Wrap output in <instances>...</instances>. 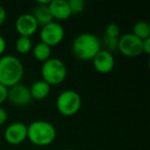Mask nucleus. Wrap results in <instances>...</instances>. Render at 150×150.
Listing matches in <instances>:
<instances>
[{"mask_svg":"<svg viewBox=\"0 0 150 150\" xmlns=\"http://www.w3.org/2000/svg\"><path fill=\"white\" fill-rule=\"evenodd\" d=\"M102 50L101 40L96 34L84 32L80 33L73 39L71 52L73 56L80 61H92L97 54Z\"/></svg>","mask_w":150,"mask_h":150,"instance_id":"nucleus-1","label":"nucleus"},{"mask_svg":"<svg viewBox=\"0 0 150 150\" xmlns=\"http://www.w3.org/2000/svg\"><path fill=\"white\" fill-rule=\"evenodd\" d=\"M24 66L19 58L11 54L0 58V83L7 88L19 84L24 76Z\"/></svg>","mask_w":150,"mask_h":150,"instance_id":"nucleus-2","label":"nucleus"},{"mask_svg":"<svg viewBox=\"0 0 150 150\" xmlns=\"http://www.w3.org/2000/svg\"><path fill=\"white\" fill-rule=\"evenodd\" d=\"M57 129L52 122L46 120H34L27 125V140L33 145L44 147L54 143Z\"/></svg>","mask_w":150,"mask_h":150,"instance_id":"nucleus-3","label":"nucleus"},{"mask_svg":"<svg viewBox=\"0 0 150 150\" xmlns=\"http://www.w3.org/2000/svg\"><path fill=\"white\" fill-rule=\"evenodd\" d=\"M67 66L59 58H50L42 64L41 79L50 86H59L67 77Z\"/></svg>","mask_w":150,"mask_h":150,"instance_id":"nucleus-4","label":"nucleus"},{"mask_svg":"<svg viewBox=\"0 0 150 150\" xmlns=\"http://www.w3.org/2000/svg\"><path fill=\"white\" fill-rule=\"evenodd\" d=\"M81 97L76 91L66 90L58 95L56 108L63 116H73L81 108Z\"/></svg>","mask_w":150,"mask_h":150,"instance_id":"nucleus-5","label":"nucleus"},{"mask_svg":"<svg viewBox=\"0 0 150 150\" xmlns=\"http://www.w3.org/2000/svg\"><path fill=\"white\" fill-rule=\"evenodd\" d=\"M117 50L127 58H138L143 54V40L132 33H127L118 38Z\"/></svg>","mask_w":150,"mask_h":150,"instance_id":"nucleus-6","label":"nucleus"},{"mask_svg":"<svg viewBox=\"0 0 150 150\" xmlns=\"http://www.w3.org/2000/svg\"><path fill=\"white\" fill-rule=\"evenodd\" d=\"M65 37V30L62 25L58 22H52L47 25L41 27L39 32L40 42L46 44V45L56 46L63 41Z\"/></svg>","mask_w":150,"mask_h":150,"instance_id":"nucleus-7","label":"nucleus"},{"mask_svg":"<svg viewBox=\"0 0 150 150\" xmlns=\"http://www.w3.org/2000/svg\"><path fill=\"white\" fill-rule=\"evenodd\" d=\"M4 140L11 145H20L27 140V125L16 121L7 125L4 131Z\"/></svg>","mask_w":150,"mask_h":150,"instance_id":"nucleus-8","label":"nucleus"},{"mask_svg":"<svg viewBox=\"0 0 150 150\" xmlns=\"http://www.w3.org/2000/svg\"><path fill=\"white\" fill-rule=\"evenodd\" d=\"M7 101H9L11 104L17 107H24L29 105L32 101L29 88L21 83L9 88L8 94H7Z\"/></svg>","mask_w":150,"mask_h":150,"instance_id":"nucleus-9","label":"nucleus"},{"mask_svg":"<svg viewBox=\"0 0 150 150\" xmlns=\"http://www.w3.org/2000/svg\"><path fill=\"white\" fill-rule=\"evenodd\" d=\"M15 27L19 36L31 37L37 32L39 26L32 13H23L17 18Z\"/></svg>","mask_w":150,"mask_h":150,"instance_id":"nucleus-10","label":"nucleus"},{"mask_svg":"<svg viewBox=\"0 0 150 150\" xmlns=\"http://www.w3.org/2000/svg\"><path fill=\"white\" fill-rule=\"evenodd\" d=\"M92 62L95 70L101 74H107L111 72L115 66V60L113 54L105 50H101L95 56Z\"/></svg>","mask_w":150,"mask_h":150,"instance_id":"nucleus-11","label":"nucleus"},{"mask_svg":"<svg viewBox=\"0 0 150 150\" xmlns=\"http://www.w3.org/2000/svg\"><path fill=\"white\" fill-rule=\"evenodd\" d=\"M48 9L52 19L57 21H66L72 16L67 0H50Z\"/></svg>","mask_w":150,"mask_h":150,"instance_id":"nucleus-12","label":"nucleus"},{"mask_svg":"<svg viewBox=\"0 0 150 150\" xmlns=\"http://www.w3.org/2000/svg\"><path fill=\"white\" fill-rule=\"evenodd\" d=\"M50 88L52 86L48 83H46L44 80L38 79L36 81H34L31 84V86L29 88L30 95H31L32 100H37V101H42L45 100L50 94Z\"/></svg>","mask_w":150,"mask_h":150,"instance_id":"nucleus-13","label":"nucleus"},{"mask_svg":"<svg viewBox=\"0 0 150 150\" xmlns=\"http://www.w3.org/2000/svg\"><path fill=\"white\" fill-rule=\"evenodd\" d=\"M32 15L37 22L38 26H41V27L54 22V19H52L50 9H48V5L37 4V6L34 8Z\"/></svg>","mask_w":150,"mask_h":150,"instance_id":"nucleus-14","label":"nucleus"},{"mask_svg":"<svg viewBox=\"0 0 150 150\" xmlns=\"http://www.w3.org/2000/svg\"><path fill=\"white\" fill-rule=\"evenodd\" d=\"M32 54L35 60L44 63L52 58V47L42 42H38L32 48Z\"/></svg>","mask_w":150,"mask_h":150,"instance_id":"nucleus-15","label":"nucleus"},{"mask_svg":"<svg viewBox=\"0 0 150 150\" xmlns=\"http://www.w3.org/2000/svg\"><path fill=\"white\" fill-rule=\"evenodd\" d=\"M133 35L141 40H145L150 38V26L147 22L139 21L134 25L133 27Z\"/></svg>","mask_w":150,"mask_h":150,"instance_id":"nucleus-16","label":"nucleus"},{"mask_svg":"<svg viewBox=\"0 0 150 150\" xmlns=\"http://www.w3.org/2000/svg\"><path fill=\"white\" fill-rule=\"evenodd\" d=\"M33 44H32L31 37H26V36H19L16 40V50L19 54H27L32 52Z\"/></svg>","mask_w":150,"mask_h":150,"instance_id":"nucleus-17","label":"nucleus"},{"mask_svg":"<svg viewBox=\"0 0 150 150\" xmlns=\"http://www.w3.org/2000/svg\"><path fill=\"white\" fill-rule=\"evenodd\" d=\"M101 45H104V50H108L109 52L112 54L114 50H117L118 46V38H112L108 36H103V39L101 41Z\"/></svg>","mask_w":150,"mask_h":150,"instance_id":"nucleus-18","label":"nucleus"},{"mask_svg":"<svg viewBox=\"0 0 150 150\" xmlns=\"http://www.w3.org/2000/svg\"><path fill=\"white\" fill-rule=\"evenodd\" d=\"M68 4L72 15H78L82 13L86 7V2L83 0H68Z\"/></svg>","mask_w":150,"mask_h":150,"instance_id":"nucleus-19","label":"nucleus"},{"mask_svg":"<svg viewBox=\"0 0 150 150\" xmlns=\"http://www.w3.org/2000/svg\"><path fill=\"white\" fill-rule=\"evenodd\" d=\"M105 36L112 38H119L120 35V27L115 23H109L105 28Z\"/></svg>","mask_w":150,"mask_h":150,"instance_id":"nucleus-20","label":"nucleus"},{"mask_svg":"<svg viewBox=\"0 0 150 150\" xmlns=\"http://www.w3.org/2000/svg\"><path fill=\"white\" fill-rule=\"evenodd\" d=\"M7 94H8V88L0 83V106L5 101H7Z\"/></svg>","mask_w":150,"mask_h":150,"instance_id":"nucleus-21","label":"nucleus"},{"mask_svg":"<svg viewBox=\"0 0 150 150\" xmlns=\"http://www.w3.org/2000/svg\"><path fill=\"white\" fill-rule=\"evenodd\" d=\"M7 115H8V114H7L6 110L0 106V127H1V125H3L5 122H6Z\"/></svg>","mask_w":150,"mask_h":150,"instance_id":"nucleus-22","label":"nucleus"},{"mask_svg":"<svg viewBox=\"0 0 150 150\" xmlns=\"http://www.w3.org/2000/svg\"><path fill=\"white\" fill-rule=\"evenodd\" d=\"M6 50V40L3 36L0 35V58L3 56Z\"/></svg>","mask_w":150,"mask_h":150,"instance_id":"nucleus-23","label":"nucleus"},{"mask_svg":"<svg viewBox=\"0 0 150 150\" xmlns=\"http://www.w3.org/2000/svg\"><path fill=\"white\" fill-rule=\"evenodd\" d=\"M143 54H150V38L143 40Z\"/></svg>","mask_w":150,"mask_h":150,"instance_id":"nucleus-24","label":"nucleus"},{"mask_svg":"<svg viewBox=\"0 0 150 150\" xmlns=\"http://www.w3.org/2000/svg\"><path fill=\"white\" fill-rule=\"evenodd\" d=\"M5 20H6V11L2 5H0V27L4 24Z\"/></svg>","mask_w":150,"mask_h":150,"instance_id":"nucleus-25","label":"nucleus"},{"mask_svg":"<svg viewBox=\"0 0 150 150\" xmlns=\"http://www.w3.org/2000/svg\"><path fill=\"white\" fill-rule=\"evenodd\" d=\"M61 150H75V149H72V148H64V149H61Z\"/></svg>","mask_w":150,"mask_h":150,"instance_id":"nucleus-26","label":"nucleus"}]
</instances>
